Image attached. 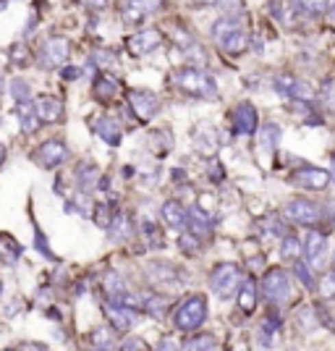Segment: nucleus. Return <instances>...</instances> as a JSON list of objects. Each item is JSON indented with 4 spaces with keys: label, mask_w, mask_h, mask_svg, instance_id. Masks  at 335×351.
<instances>
[{
    "label": "nucleus",
    "mask_w": 335,
    "mask_h": 351,
    "mask_svg": "<svg viewBox=\"0 0 335 351\" xmlns=\"http://www.w3.org/2000/svg\"><path fill=\"white\" fill-rule=\"evenodd\" d=\"M175 84L181 92H186L191 97H202V100H215L218 97V82L204 69H194V66L181 69L175 76Z\"/></svg>",
    "instance_id": "nucleus-1"
},
{
    "label": "nucleus",
    "mask_w": 335,
    "mask_h": 351,
    "mask_svg": "<svg viewBox=\"0 0 335 351\" xmlns=\"http://www.w3.org/2000/svg\"><path fill=\"white\" fill-rule=\"evenodd\" d=\"M212 40L223 53L231 56H241L249 47V32L238 19H220L212 27Z\"/></svg>",
    "instance_id": "nucleus-2"
},
{
    "label": "nucleus",
    "mask_w": 335,
    "mask_h": 351,
    "mask_svg": "<svg viewBox=\"0 0 335 351\" xmlns=\"http://www.w3.org/2000/svg\"><path fill=\"white\" fill-rule=\"evenodd\" d=\"M204 320H207V299L199 296V293L189 296L181 307L175 309V315H173L175 328H178V330H184V333L202 328Z\"/></svg>",
    "instance_id": "nucleus-3"
},
{
    "label": "nucleus",
    "mask_w": 335,
    "mask_h": 351,
    "mask_svg": "<svg viewBox=\"0 0 335 351\" xmlns=\"http://www.w3.org/2000/svg\"><path fill=\"white\" fill-rule=\"evenodd\" d=\"M241 280H244V276H241L238 265L223 263L210 273V289L218 293L220 299H231V296L238 291Z\"/></svg>",
    "instance_id": "nucleus-4"
},
{
    "label": "nucleus",
    "mask_w": 335,
    "mask_h": 351,
    "mask_svg": "<svg viewBox=\"0 0 335 351\" xmlns=\"http://www.w3.org/2000/svg\"><path fill=\"white\" fill-rule=\"evenodd\" d=\"M262 293H264V299H267L270 304H275V307L286 304L288 296H291V278H288V273L280 270V267L267 270V276L262 278Z\"/></svg>",
    "instance_id": "nucleus-5"
},
{
    "label": "nucleus",
    "mask_w": 335,
    "mask_h": 351,
    "mask_svg": "<svg viewBox=\"0 0 335 351\" xmlns=\"http://www.w3.org/2000/svg\"><path fill=\"white\" fill-rule=\"evenodd\" d=\"M69 53H71V45L66 37H50V40H45V45L40 47V66L47 69V71H55L60 69L66 60H69Z\"/></svg>",
    "instance_id": "nucleus-6"
},
{
    "label": "nucleus",
    "mask_w": 335,
    "mask_h": 351,
    "mask_svg": "<svg viewBox=\"0 0 335 351\" xmlns=\"http://www.w3.org/2000/svg\"><path fill=\"white\" fill-rule=\"evenodd\" d=\"M129 105H132L134 116L139 121H152L160 110V100L155 92H147V89H132L129 92Z\"/></svg>",
    "instance_id": "nucleus-7"
},
{
    "label": "nucleus",
    "mask_w": 335,
    "mask_h": 351,
    "mask_svg": "<svg viewBox=\"0 0 335 351\" xmlns=\"http://www.w3.org/2000/svg\"><path fill=\"white\" fill-rule=\"evenodd\" d=\"M162 8V0H123L121 3V19L126 24H142L147 16L158 14Z\"/></svg>",
    "instance_id": "nucleus-8"
},
{
    "label": "nucleus",
    "mask_w": 335,
    "mask_h": 351,
    "mask_svg": "<svg viewBox=\"0 0 335 351\" xmlns=\"http://www.w3.org/2000/svg\"><path fill=\"white\" fill-rule=\"evenodd\" d=\"M275 84H277V92L286 95V97H291L293 103H309V100H314V87H309L306 82L296 79V76H280Z\"/></svg>",
    "instance_id": "nucleus-9"
},
{
    "label": "nucleus",
    "mask_w": 335,
    "mask_h": 351,
    "mask_svg": "<svg viewBox=\"0 0 335 351\" xmlns=\"http://www.w3.org/2000/svg\"><path fill=\"white\" fill-rule=\"evenodd\" d=\"M129 45V53L136 56V58H142V56H149V53H155L158 47L162 45V34L158 29H145L139 32V34H134L126 40Z\"/></svg>",
    "instance_id": "nucleus-10"
},
{
    "label": "nucleus",
    "mask_w": 335,
    "mask_h": 351,
    "mask_svg": "<svg viewBox=\"0 0 335 351\" xmlns=\"http://www.w3.org/2000/svg\"><path fill=\"white\" fill-rule=\"evenodd\" d=\"M286 218H291L293 223H301V226H314L320 220V207L309 199H291L286 205Z\"/></svg>",
    "instance_id": "nucleus-11"
},
{
    "label": "nucleus",
    "mask_w": 335,
    "mask_h": 351,
    "mask_svg": "<svg viewBox=\"0 0 335 351\" xmlns=\"http://www.w3.org/2000/svg\"><path fill=\"white\" fill-rule=\"evenodd\" d=\"M66 158H69V149H66V145L58 142V139H50V142L40 145L37 155H34V160L40 162L42 168H58Z\"/></svg>",
    "instance_id": "nucleus-12"
},
{
    "label": "nucleus",
    "mask_w": 335,
    "mask_h": 351,
    "mask_svg": "<svg viewBox=\"0 0 335 351\" xmlns=\"http://www.w3.org/2000/svg\"><path fill=\"white\" fill-rule=\"evenodd\" d=\"M34 113L40 118V123H58L63 118V103L58 97H50V95H40L34 100Z\"/></svg>",
    "instance_id": "nucleus-13"
},
{
    "label": "nucleus",
    "mask_w": 335,
    "mask_h": 351,
    "mask_svg": "<svg viewBox=\"0 0 335 351\" xmlns=\"http://www.w3.org/2000/svg\"><path fill=\"white\" fill-rule=\"evenodd\" d=\"M105 315H108V320L110 325L116 328V330H132L134 322H136V312L134 307H126V304H113V302H108L105 304Z\"/></svg>",
    "instance_id": "nucleus-14"
},
{
    "label": "nucleus",
    "mask_w": 335,
    "mask_h": 351,
    "mask_svg": "<svg viewBox=\"0 0 335 351\" xmlns=\"http://www.w3.org/2000/svg\"><path fill=\"white\" fill-rule=\"evenodd\" d=\"M304 254H306V265H312V267H320L322 260H325V254H327V239H325L320 231H312V234H306Z\"/></svg>",
    "instance_id": "nucleus-15"
},
{
    "label": "nucleus",
    "mask_w": 335,
    "mask_h": 351,
    "mask_svg": "<svg viewBox=\"0 0 335 351\" xmlns=\"http://www.w3.org/2000/svg\"><path fill=\"white\" fill-rule=\"evenodd\" d=\"M293 181L299 186H306V189H325L330 184V173L322 168H301L293 173Z\"/></svg>",
    "instance_id": "nucleus-16"
},
{
    "label": "nucleus",
    "mask_w": 335,
    "mask_h": 351,
    "mask_svg": "<svg viewBox=\"0 0 335 351\" xmlns=\"http://www.w3.org/2000/svg\"><path fill=\"white\" fill-rule=\"evenodd\" d=\"M231 121H234V129L238 134H254L257 132V110H254V105L241 103L234 110Z\"/></svg>",
    "instance_id": "nucleus-17"
},
{
    "label": "nucleus",
    "mask_w": 335,
    "mask_h": 351,
    "mask_svg": "<svg viewBox=\"0 0 335 351\" xmlns=\"http://www.w3.org/2000/svg\"><path fill=\"white\" fill-rule=\"evenodd\" d=\"M92 129H95V134H97L100 139H105L108 145H118V142H121V123H118L116 118H110V116L95 118V121H92Z\"/></svg>",
    "instance_id": "nucleus-18"
},
{
    "label": "nucleus",
    "mask_w": 335,
    "mask_h": 351,
    "mask_svg": "<svg viewBox=\"0 0 335 351\" xmlns=\"http://www.w3.org/2000/svg\"><path fill=\"white\" fill-rule=\"evenodd\" d=\"M118 92H121V82H118L116 76H110V73H100V76L95 79V97L102 100V103H110Z\"/></svg>",
    "instance_id": "nucleus-19"
},
{
    "label": "nucleus",
    "mask_w": 335,
    "mask_h": 351,
    "mask_svg": "<svg viewBox=\"0 0 335 351\" xmlns=\"http://www.w3.org/2000/svg\"><path fill=\"white\" fill-rule=\"evenodd\" d=\"M16 116H18V121H21V129H24V134L37 132L40 118H37V113H34V103H32V97H27V100H18Z\"/></svg>",
    "instance_id": "nucleus-20"
},
{
    "label": "nucleus",
    "mask_w": 335,
    "mask_h": 351,
    "mask_svg": "<svg viewBox=\"0 0 335 351\" xmlns=\"http://www.w3.org/2000/svg\"><path fill=\"white\" fill-rule=\"evenodd\" d=\"M162 220H165L171 228L186 226V207L181 205L178 199H168V202L162 205Z\"/></svg>",
    "instance_id": "nucleus-21"
},
{
    "label": "nucleus",
    "mask_w": 335,
    "mask_h": 351,
    "mask_svg": "<svg viewBox=\"0 0 335 351\" xmlns=\"http://www.w3.org/2000/svg\"><path fill=\"white\" fill-rule=\"evenodd\" d=\"M241 293H238V307L241 312H254L257 307V283L249 278V280H241Z\"/></svg>",
    "instance_id": "nucleus-22"
},
{
    "label": "nucleus",
    "mask_w": 335,
    "mask_h": 351,
    "mask_svg": "<svg viewBox=\"0 0 335 351\" xmlns=\"http://www.w3.org/2000/svg\"><path fill=\"white\" fill-rule=\"evenodd\" d=\"M288 3H291V8L306 16H320L330 8V0H288Z\"/></svg>",
    "instance_id": "nucleus-23"
},
{
    "label": "nucleus",
    "mask_w": 335,
    "mask_h": 351,
    "mask_svg": "<svg viewBox=\"0 0 335 351\" xmlns=\"http://www.w3.org/2000/svg\"><path fill=\"white\" fill-rule=\"evenodd\" d=\"M108 231H110V239H113V241H123V239H129V234H132L129 218H126L123 213H116L113 220H110V226H108Z\"/></svg>",
    "instance_id": "nucleus-24"
},
{
    "label": "nucleus",
    "mask_w": 335,
    "mask_h": 351,
    "mask_svg": "<svg viewBox=\"0 0 335 351\" xmlns=\"http://www.w3.org/2000/svg\"><path fill=\"white\" fill-rule=\"evenodd\" d=\"M92 213H95V223H97L100 228H108V226H110V220H113V215H116V210H113L110 205H105V202L92 207Z\"/></svg>",
    "instance_id": "nucleus-25"
},
{
    "label": "nucleus",
    "mask_w": 335,
    "mask_h": 351,
    "mask_svg": "<svg viewBox=\"0 0 335 351\" xmlns=\"http://www.w3.org/2000/svg\"><path fill=\"white\" fill-rule=\"evenodd\" d=\"M280 254H283V260H296V257L301 254V249H299V241H296V236H283V247H280Z\"/></svg>",
    "instance_id": "nucleus-26"
},
{
    "label": "nucleus",
    "mask_w": 335,
    "mask_h": 351,
    "mask_svg": "<svg viewBox=\"0 0 335 351\" xmlns=\"http://www.w3.org/2000/svg\"><path fill=\"white\" fill-rule=\"evenodd\" d=\"M260 139H262V145L267 147V149H275L277 139H280V129H277L275 123H267L262 132H260Z\"/></svg>",
    "instance_id": "nucleus-27"
},
{
    "label": "nucleus",
    "mask_w": 335,
    "mask_h": 351,
    "mask_svg": "<svg viewBox=\"0 0 335 351\" xmlns=\"http://www.w3.org/2000/svg\"><path fill=\"white\" fill-rule=\"evenodd\" d=\"M293 273H296V278L304 283L306 289H314V278H312V273H309V267H306V263H301L299 257L293 260Z\"/></svg>",
    "instance_id": "nucleus-28"
},
{
    "label": "nucleus",
    "mask_w": 335,
    "mask_h": 351,
    "mask_svg": "<svg viewBox=\"0 0 335 351\" xmlns=\"http://www.w3.org/2000/svg\"><path fill=\"white\" fill-rule=\"evenodd\" d=\"M92 346H97V349H113V346H116V343H113V333L105 330V328L95 330V333H92Z\"/></svg>",
    "instance_id": "nucleus-29"
},
{
    "label": "nucleus",
    "mask_w": 335,
    "mask_h": 351,
    "mask_svg": "<svg viewBox=\"0 0 335 351\" xmlns=\"http://www.w3.org/2000/svg\"><path fill=\"white\" fill-rule=\"evenodd\" d=\"M76 178H79V184H82L84 189H92V184L97 181V168H95V165H82Z\"/></svg>",
    "instance_id": "nucleus-30"
},
{
    "label": "nucleus",
    "mask_w": 335,
    "mask_h": 351,
    "mask_svg": "<svg viewBox=\"0 0 335 351\" xmlns=\"http://www.w3.org/2000/svg\"><path fill=\"white\" fill-rule=\"evenodd\" d=\"M320 100H322V108H327V110L335 113V82H327V84L322 87Z\"/></svg>",
    "instance_id": "nucleus-31"
},
{
    "label": "nucleus",
    "mask_w": 335,
    "mask_h": 351,
    "mask_svg": "<svg viewBox=\"0 0 335 351\" xmlns=\"http://www.w3.org/2000/svg\"><path fill=\"white\" fill-rule=\"evenodd\" d=\"M317 289H320V293L325 296V299H333L335 296V270L333 273H325V276H322Z\"/></svg>",
    "instance_id": "nucleus-32"
},
{
    "label": "nucleus",
    "mask_w": 335,
    "mask_h": 351,
    "mask_svg": "<svg viewBox=\"0 0 335 351\" xmlns=\"http://www.w3.org/2000/svg\"><path fill=\"white\" fill-rule=\"evenodd\" d=\"M186 349H218V343L212 341V336H197L186 341Z\"/></svg>",
    "instance_id": "nucleus-33"
},
{
    "label": "nucleus",
    "mask_w": 335,
    "mask_h": 351,
    "mask_svg": "<svg viewBox=\"0 0 335 351\" xmlns=\"http://www.w3.org/2000/svg\"><path fill=\"white\" fill-rule=\"evenodd\" d=\"M11 95L16 97V103H18V100H27V97H29L27 82H24V79H11Z\"/></svg>",
    "instance_id": "nucleus-34"
},
{
    "label": "nucleus",
    "mask_w": 335,
    "mask_h": 351,
    "mask_svg": "<svg viewBox=\"0 0 335 351\" xmlns=\"http://www.w3.org/2000/svg\"><path fill=\"white\" fill-rule=\"evenodd\" d=\"M275 328H277V320H273V315L264 320V328L262 333H260V338H262V346H270V338L275 336Z\"/></svg>",
    "instance_id": "nucleus-35"
},
{
    "label": "nucleus",
    "mask_w": 335,
    "mask_h": 351,
    "mask_svg": "<svg viewBox=\"0 0 335 351\" xmlns=\"http://www.w3.org/2000/svg\"><path fill=\"white\" fill-rule=\"evenodd\" d=\"M199 244H202V241H199V239H197L194 234H184V236H181V249H184V252H189V254H194V252L199 249Z\"/></svg>",
    "instance_id": "nucleus-36"
},
{
    "label": "nucleus",
    "mask_w": 335,
    "mask_h": 351,
    "mask_svg": "<svg viewBox=\"0 0 335 351\" xmlns=\"http://www.w3.org/2000/svg\"><path fill=\"white\" fill-rule=\"evenodd\" d=\"M92 58L97 60L102 69H110V66H116V63H118L116 56H113V53H105V50H97V53H95Z\"/></svg>",
    "instance_id": "nucleus-37"
},
{
    "label": "nucleus",
    "mask_w": 335,
    "mask_h": 351,
    "mask_svg": "<svg viewBox=\"0 0 335 351\" xmlns=\"http://www.w3.org/2000/svg\"><path fill=\"white\" fill-rule=\"evenodd\" d=\"M76 3H82L87 8H105L108 5V0H76Z\"/></svg>",
    "instance_id": "nucleus-38"
},
{
    "label": "nucleus",
    "mask_w": 335,
    "mask_h": 351,
    "mask_svg": "<svg viewBox=\"0 0 335 351\" xmlns=\"http://www.w3.org/2000/svg\"><path fill=\"white\" fill-rule=\"evenodd\" d=\"M11 56H14V60L16 63H21V58H24V50H21V45H18V47H16L14 53H11Z\"/></svg>",
    "instance_id": "nucleus-39"
},
{
    "label": "nucleus",
    "mask_w": 335,
    "mask_h": 351,
    "mask_svg": "<svg viewBox=\"0 0 335 351\" xmlns=\"http://www.w3.org/2000/svg\"><path fill=\"white\" fill-rule=\"evenodd\" d=\"M63 76H66V79H76V76H79V69H66Z\"/></svg>",
    "instance_id": "nucleus-40"
},
{
    "label": "nucleus",
    "mask_w": 335,
    "mask_h": 351,
    "mask_svg": "<svg viewBox=\"0 0 335 351\" xmlns=\"http://www.w3.org/2000/svg\"><path fill=\"white\" fill-rule=\"evenodd\" d=\"M191 3H194V5H215L218 0H191Z\"/></svg>",
    "instance_id": "nucleus-41"
},
{
    "label": "nucleus",
    "mask_w": 335,
    "mask_h": 351,
    "mask_svg": "<svg viewBox=\"0 0 335 351\" xmlns=\"http://www.w3.org/2000/svg\"><path fill=\"white\" fill-rule=\"evenodd\" d=\"M3 158H5V149H3V145H0V162H3Z\"/></svg>",
    "instance_id": "nucleus-42"
},
{
    "label": "nucleus",
    "mask_w": 335,
    "mask_h": 351,
    "mask_svg": "<svg viewBox=\"0 0 335 351\" xmlns=\"http://www.w3.org/2000/svg\"><path fill=\"white\" fill-rule=\"evenodd\" d=\"M333 267H335V252H333Z\"/></svg>",
    "instance_id": "nucleus-43"
},
{
    "label": "nucleus",
    "mask_w": 335,
    "mask_h": 351,
    "mask_svg": "<svg viewBox=\"0 0 335 351\" xmlns=\"http://www.w3.org/2000/svg\"><path fill=\"white\" fill-rule=\"evenodd\" d=\"M3 3H5V0H0V8H3Z\"/></svg>",
    "instance_id": "nucleus-44"
},
{
    "label": "nucleus",
    "mask_w": 335,
    "mask_h": 351,
    "mask_svg": "<svg viewBox=\"0 0 335 351\" xmlns=\"http://www.w3.org/2000/svg\"><path fill=\"white\" fill-rule=\"evenodd\" d=\"M0 293H3V283H0Z\"/></svg>",
    "instance_id": "nucleus-45"
},
{
    "label": "nucleus",
    "mask_w": 335,
    "mask_h": 351,
    "mask_svg": "<svg viewBox=\"0 0 335 351\" xmlns=\"http://www.w3.org/2000/svg\"><path fill=\"white\" fill-rule=\"evenodd\" d=\"M333 171H335V160H333Z\"/></svg>",
    "instance_id": "nucleus-46"
}]
</instances>
